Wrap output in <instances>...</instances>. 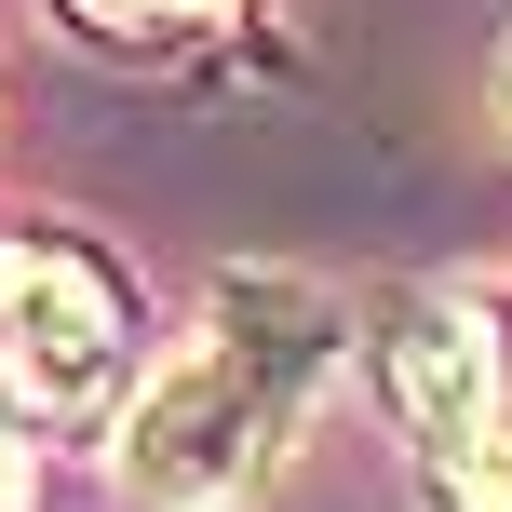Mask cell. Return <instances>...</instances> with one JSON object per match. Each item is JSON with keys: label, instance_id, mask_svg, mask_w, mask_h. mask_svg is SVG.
<instances>
[{"label": "cell", "instance_id": "cell-7", "mask_svg": "<svg viewBox=\"0 0 512 512\" xmlns=\"http://www.w3.org/2000/svg\"><path fill=\"white\" fill-rule=\"evenodd\" d=\"M499 122H512V54H499Z\"/></svg>", "mask_w": 512, "mask_h": 512}, {"label": "cell", "instance_id": "cell-6", "mask_svg": "<svg viewBox=\"0 0 512 512\" xmlns=\"http://www.w3.org/2000/svg\"><path fill=\"white\" fill-rule=\"evenodd\" d=\"M0 512H27V432H14V391H0Z\"/></svg>", "mask_w": 512, "mask_h": 512}, {"label": "cell", "instance_id": "cell-1", "mask_svg": "<svg viewBox=\"0 0 512 512\" xmlns=\"http://www.w3.org/2000/svg\"><path fill=\"white\" fill-rule=\"evenodd\" d=\"M337 337H351V310H337L324 283L230 270L203 297V324H189V351L135 391L122 486L149 499V512H230L256 472L297 445V418H310V391H324Z\"/></svg>", "mask_w": 512, "mask_h": 512}, {"label": "cell", "instance_id": "cell-2", "mask_svg": "<svg viewBox=\"0 0 512 512\" xmlns=\"http://www.w3.org/2000/svg\"><path fill=\"white\" fill-rule=\"evenodd\" d=\"M122 364H135L122 270L68 230H0V391L27 418H81L122 391Z\"/></svg>", "mask_w": 512, "mask_h": 512}, {"label": "cell", "instance_id": "cell-3", "mask_svg": "<svg viewBox=\"0 0 512 512\" xmlns=\"http://www.w3.org/2000/svg\"><path fill=\"white\" fill-rule=\"evenodd\" d=\"M378 378H391V418H405L418 472L459 486L472 445L499 432L512 405V337H499V297H405L378 337Z\"/></svg>", "mask_w": 512, "mask_h": 512}, {"label": "cell", "instance_id": "cell-4", "mask_svg": "<svg viewBox=\"0 0 512 512\" xmlns=\"http://www.w3.org/2000/svg\"><path fill=\"white\" fill-rule=\"evenodd\" d=\"M216 14H243V0H68V27H95V41H189Z\"/></svg>", "mask_w": 512, "mask_h": 512}, {"label": "cell", "instance_id": "cell-5", "mask_svg": "<svg viewBox=\"0 0 512 512\" xmlns=\"http://www.w3.org/2000/svg\"><path fill=\"white\" fill-rule=\"evenodd\" d=\"M445 499H459V512H512V405H499V432L472 445V472H459Z\"/></svg>", "mask_w": 512, "mask_h": 512}]
</instances>
